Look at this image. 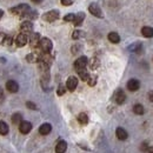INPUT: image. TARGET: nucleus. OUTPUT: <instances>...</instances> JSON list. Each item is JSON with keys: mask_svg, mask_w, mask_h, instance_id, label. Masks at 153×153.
<instances>
[{"mask_svg": "<svg viewBox=\"0 0 153 153\" xmlns=\"http://www.w3.org/2000/svg\"><path fill=\"white\" fill-rule=\"evenodd\" d=\"M84 19H85V13L80 12V13H78V14H76V18H74V21H73L74 26H80V25L82 24V21H84Z\"/></svg>", "mask_w": 153, "mask_h": 153, "instance_id": "nucleus-18", "label": "nucleus"}, {"mask_svg": "<svg viewBox=\"0 0 153 153\" xmlns=\"http://www.w3.org/2000/svg\"><path fill=\"white\" fill-rule=\"evenodd\" d=\"M8 125L5 123V121H0V134L1 135H6V134L8 133Z\"/></svg>", "mask_w": 153, "mask_h": 153, "instance_id": "nucleus-21", "label": "nucleus"}, {"mask_svg": "<svg viewBox=\"0 0 153 153\" xmlns=\"http://www.w3.org/2000/svg\"><path fill=\"white\" fill-rule=\"evenodd\" d=\"M114 100H115V102L119 104V105L124 104L125 100H126V94H125V92H124L123 90H118L114 93Z\"/></svg>", "mask_w": 153, "mask_h": 153, "instance_id": "nucleus-9", "label": "nucleus"}, {"mask_svg": "<svg viewBox=\"0 0 153 153\" xmlns=\"http://www.w3.org/2000/svg\"><path fill=\"white\" fill-rule=\"evenodd\" d=\"M147 153H153V147H150V149L147 150Z\"/></svg>", "mask_w": 153, "mask_h": 153, "instance_id": "nucleus-36", "label": "nucleus"}, {"mask_svg": "<svg viewBox=\"0 0 153 153\" xmlns=\"http://www.w3.org/2000/svg\"><path fill=\"white\" fill-rule=\"evenodd\" d=\"M99 66V60H97L96 58L94 59H92V61H91V67H92V70H94Z\"/></svg>", "mask_w": 153, "mask_h": 153, "instance_id": "nucleus-32", "label": "nucleus"}, {"mask_svg": "<svg viewBox=\"0 0 153 153\" xmlns=\"http://www.w3.org/2000/svg\"><path fill=\"white\" fill-rule=\"evenodd\" d=\"M57 93H58V96L65 94V86H64V85H59V87H58V90H57Z\"/></svg>", "mask_w": 153, "mask_h": 153, "instance_id": "nucleus-29", "label": "nucleus"}, {"mask_svg": "<svg viewBox=\"0 0 153 153\" xmlns=\"http://www.w3.org/2000/svg\"><path fill=\"white\" fill-rule=\"evenodd\" d=\"M40 39L41 38H40L39 33H33V34L31 36V38H30V44H31V46H32V47H38Z\"/></svg>", "mask_w": 153, "mask_h": 153, "instance_id": "nucleus-16", "label": "nucleus"}, {"mask_svg": "<svg viewBox=\"0 0 153 153\" xmlns=\"http://www.w3.org/2000/svg\"><path fill=\"white\" fill-rule=\"evenodd\" d=\"M76 86H78V79H76V76H70V78L67 79V81H66V87H67V90L72 92V91L76 90Z\"/></svg>", "mask_w": 153, "mask_h": 153, "instance_id": "nucleus-8", "label": "nucleus"}, {"mask_svg": "<svg viewBox=\"0 0 153 153\" xmlns=\"http://www.w3.org/2000/svg\"><path fill=\"white\" fill-rule=\"evenodd\" d=\"M141 34L146 38H153V28L150 26H145L141 28Z\"/></svg>", "mask_w": 153, "mask_h": 153, "instance_id": "nucleus-17", "label": "nucleus"}, {"mask_svg": "<svg viewBox=\"0 0 153 153\" xmlns=\"http://www.w3.org/2000/svg\"><path fill=\"white\" fill-rule=\"evenodd\" d=\"M51 131H52V126L50 125V124H42L40 127H39V133L41 134V135H47V134L51 133Z\"/></svg>", "mask_w": 153, "mask_h": 153, "instance_id": "nucleus-14", "label": "nucleus"}, {"mask_svg": "<svg viewBox=\"0 0 153 153\" xmlns=\"http://www.w3.org/2000/svg\"><path fill=\"white\" fill-rule=\"evenodd\" d=\"M32 1H33V2H36V4H39L41 0H32Z\"/></svg>", "mask_w": 153, "mask_h": 153, "instance_id": "nucleus-39", "label": "nucleus"}, {"mask_svg": "<svg viewBox=\"0 0 153 153\" xmlns=\"http://www.w3.org/2000/svg\"><path fill=\"white\" fill-rule=\"evenodd\" d=\"M139 87H140L139 80H137V79H130V80H128V82H127V88H128L131 92L138 91Z\"/></svg>", "mask_w": 153, "mask_h": 153, "instance_id": "nucleus-12", "label": "nucleus"}, {"mask_svg": "<svg viewBox=\"0 0 153 153\" xmlns=\"http://www.w3.org/2000/svg\"><path fill=\"white\" fill-rule=\"evenodd\" d=\"M108 40L113 44H118L120 41V37L117 32H111V33H108Z\"/></svg>", "mask_w": 153, "mask_h": 153, "instance_id": "nucleus-19", "label": "nucleus"}, {"mask_svg": "<svg viewBox=\"0 0 153 153\" xmlns=\"http://www.w3.org/2000/svg\"><path fill=\"white\" fill-rule=\"evenodd\" d=\"M87 64H88V59H87V58L80 57L74 61V68H76V71L82 70V68H85V67L87 66Z\"/></svg>", "mask_w": 153, "mask_h": 153, "instance_id": "nucleus-5", "label": "nucleus"}, {"mask_svg": "<svg viewBox=\"0 0 153 153\" xmlns=\"http://www.w3.org/2000/svg\"><path fill=\"white\" fill-rule=\"evenodd\" d=\"M80 37H82V32L81 31H74L73 34H72V38L73 39H79Z\"/></svg>", "mask_w": 153, "mask_h": 153, "instance_id": "nucleus-31", "label": "nucleus"}, {"mask_svg": "<svg viewBox=\"0 0 153 153\" xmlns=\"http://www.w3.org/2000/svg\"><path fill=\"white\" fill-rule=\"evenodd\" d=\"M10 11H11L12 13H14V14L22 16V14H25L26 12H28V11H30V6H28V5H26V4H21V5H19V6H16V7L11 8Z\"/></svg>", "mask_w": 153, "mask_h": 153, "instance_id": "nucleus-4", "label": "nucleus"}, {"mask_svg": "<svg viewBox=\"0 0 153 153\" xmlns=\"http://www.w3.org/2000/svg\"><path fill=\"white\" fill-rule=\"evenodd\" d=\"M53 47L52 41L48 38H41L39 41V48L42 51V53H50Z\"/></svg>", "mask_w": 153, "mask_h": 153, "instance_id": "nucleus-1", "label": "nucleus"}, {"mask_svg": "<svg viewBox=\"0 0 153 153\" xmlns=\"http://www.w3.org/2000/svg\"><path fill=\"white\" fill-rule=\"evenodd\" d=\"M32 130V124L30 121H26V120H22L19 125V131L22 134H27L31 132Z\"/></svg>", "mask_w": 153, "mask_h": 153, "instance_id": "nucleus-6", "label": "nucleus"}, {"mask_svg": "<svg viewBox=\"0 0 153 153\" xmlns=\"http://www.w3.org/2000/svg\"><path fill=\"white\" fill-rule=\"evenodd\" d=\"M74 18H76V14L70 13V14H67V16L64 17V20H65V21H68V22H73V21H74Z\"/></svg>", "mask_w": 153, "mask_h": 153, "instance_id": "nucleus-27", "label": "nucleus"}, {"mask_svg": "<svg viewBox=\"0 0 153 153\" xmlns=\"http://www.w3.org/2000/svg\"><path fill=\"white\" fill-rule=\"evenodd\" d=\"M88 11H90V13H91L92 16H94L97 18H102V17H104L101 8L99 7V5L96 4V2H93V4H91V5L88 6Z\"/></svg>", "mask_w": 153, "mask_h": 153, "instance_id": "nucleus-3", "label": "nucleus"}, {"mask_svg": "<svg viewBox=\"0 0 153 153\" xmlns=\"http://www.w3.org/2000/svg\"><path fill=\"white\" fill-rule=\"evenodd\" d=\"M133 112L135 113V114H138V115L144 114V112H145V110H144V106H143V105H140V104H137V105H134V106H133Z\"/></svg>", "mask_w": 153, "mask_h": 153, "instance_id": "nucleus-23", "label": "nucleus"}, {"mask_svg": "<svg viewBox=\"0 0 153 153\" xmlns=\"http://www.w3.org/2000/svg\"><path fill=\"white\" fill-rule=\"evenodd\" d=\"M128 50L132 51V52H139V51L141 50V44H134L132 46H130Z\"/></svg>", "mask_w": 153, "mask_h": 153, "instance_id": "nucleus-26", "label": "nucleus"}, {"mask_svg": "<svg viewBox=\"0 0 153 153\" xmlns=\"http://www.w3.org/2000/svg\"><path fill=\"white\" fill-rule=\"evenodd\" d=\"M61 4L64 6H71L73 4V0H61Z\"/></svg>", "mask_w": 153, "mask_h": 153, "instance_id": "nucleus-33", "label": "nucleus"}, {"mask_svg": "<svg viewBox=\"0 0 153 153\" xmlns=\"http://www.w3.org/2000/svg\"><path fill=\"white\" fill-rule=\"evenodd\" d=\"M38 59H39V57L36 53H30V54L26 56V60H27L28 62H37Z\"/></svg>", "mask_w": 153, "mask_h": 153, "instance_id": "nucleus-25", "label": "nucleus"}, {"mask_svg": "<svg viewBox=\"0 0 153 153\" xmlns=\"http://www.w3.org/2000/svg\"><path fill=\"white\" fill-rule=\"evenodd\" d=\"M26 106H27L30 110H34V111H36V110H38L37 105H36L34 102H32V101H27V102H26Z\"/></svg>", "mask_w": 153, "mask_h": 153, "instance_id": "nucleus-28", "label": "nucleus"}, {"mask_svg": "<svg viewBox=\"0 0 153 153\" xmlns=\"http://www.w3.org/2000/svg\"><path fill=\"white\" fill-rule=\"evenodd\" d=\"M20 30H21V33H31L33 31V24L31 21H24L21 25H20Z\"/></svg>", "mask_w": 153, "mask_h": 153, "instance_id": "nucleus-11", "label": "nucleus"}, {"mask_svg": "<svg viewBox=\"0 0 153 153\" xmlns=\"http://www.w3.org/2000/svg\"><path fill=\"white\" fill-rule=\"evenodd\" d=\"M78 121L81 125H87V123H88V117H87V114L86 113H80V114L78 115Z\"/></svg>", "mask_w": 153, "mask_h": 153, "instance_id": "nucleus-22", "label": "nucleus"}, {"mask_svg": "<svg viewBox=\"0 0 153 153\" xmlns=\"http://www.w3.org/2000/svg\"><path fill=\"white\" fill-rule=\"evenodd\" d=\"M67 150V143L65 140H60L56 146V152L57 153H65Z\"/></svg>", "mask_w": 153, "mask_h": 153, "instance_id": "nucleus-15", "label": "nucleus"}, {"mask_svg": "<svg viewBox=\"0 0 153 153\" xmlns=\"http://www.w3.org/2000/svg\"><path fill=\"white\" fill-rule=\"evenodd\" d=\"M6 88H7V91L11 92V93H17V92L19 91V85H18V82L14 81V80H8V81L6 82Z\"/></svg>", "mask_w": 153, "mask_h": 153, "instance_id": "nucleus-7", "label": "nucleus"}, {"mask_svg": "<svg viewBox=\"0 0 153 153\" xmlns=\"http://www.w3.org/2000/svg\"><path fill=\"white\" fill-rule=\"evenodd\" d=\"M5 39H6V34H4V33H0V45L5 42Z\"/></svg>", "mask_w": 153, "mask_h": 153, "instance_id": "nucleus-34", "label": "nucleus"}, {"mask_svg": "<svg viewBox=\"0 0 153 153\" xmlns=\"http://www.w3.org/2000/svg\"><path fill=\"white\" fill-rule=\"evenodd\" d=\"M42 19L45 21H48V22H53L57 19H59V11L57 10H52V11H48L46 12L44 16H42Z\"/></svg>", "mask_w": 153, "mask_h": 153, "instance_id": "nucleus-2", "label": "nucleus"}, {"mask_svg": "<svg viewBox=\"0 0 153 153\" xmlns=\"http://www.w3.org/2000/svg\"><path fill=\"white\" fill-rule=\"evenodd\" d=\"M2 96H4V91H2V88L0 87V98H1Z\"/></svg>", "mask_w": 153, "mask_h": 153, "instance_id": "nucleus-37", "label": "nucleus"}, {"mask_svg": "<svg viewBox=\"0 0 153 153\" xmlns=\"http://www.w3.org/2000/svg\"><path fill=\"white\" fill-rule=\"evenodd\" d=\"M21 121H22V117H21L20 113H14V114L12 115V123L14 125H20Z\"/></svg>", "mask_w": 153, "mask_h": 153, "instance_id": "nucleus-24", "label": "nucleus"}, {"mask_svg": "<svg viewBox=\"0 0 153 153\" xmlns=\"http://www.w3.org/2000/svg\"><path fill=\"white\" fill-rule=\"evenodd\" d=\"M115 135L119 140H126L127 137H128V133L126 132V130H124L123 127H118L115 130Z\"/></svg>", "mask_w": 153, "mask_h": 153, "instance_id": "nucleus-13", "label": "nucleus"}, {"mask_svg": "<svg viewBox=\"0 0 153 153\" xmlns=\"http://www.w3.org/2000/svg\"><path fill=\"white\" fill-rule=\"evenodd\" d=\"M149 99H150V101L153 102V91H150V92H149Z\"/></svg>", "mask_w": 153, "mask_h": 153, "instance_id": "nucleus-35", "label": "nucleus"}, {"mask_svg": "<svg viewBox=\"0 0 153 153\" xmlns=\"http://www.w3.org/2000/svg\"><path fill=\"white\" fill-rule=\"evenodd\" d=\"M27 41H28V37H27V34H25V33L18 34V37L16 39V44H17L18 47H24V46L27 44Z\"/></svg>", "mask_w": 153, "mask_h": 153, "instance_id": "nucleus-10", "label": "nucleus"}, {"mask_svg": "<svg viewBox=\"0 0 153 153\" xmlns=\"http://www.w3.org/2000/svg\"><path fill=\"white\" fill-rule=\"evenodd\" d=\"M76 72H78V74H79V76H80V79H81V80H84V81H87V80H88L90 74H88V72L86 71V68L79 70V71H76Z\"/></svg>", "mask_w": 153, "mask_h": 153, "instance_id": "nucleus-20", "label": "nucleus"}, {"mask_svg": "<svg viewBox=\"0 0 153 153\" xmlns=\"http://www.w3.org/2000/svg\"><path fill=\"white\" fill-rule=\"evenodd\" d=\"M4 16V11L2 10H0V19H1V17Z\"/></svg>", "mask_w": 153, "mask_h": 153, "instance_id": "nucleus-38", "label": "nucleus"}, {"mask_svg": "<svg viewBox=\"0 0 153 153\" xmlns=\"http://www.w3.org/2000/svg\"><path fill=\"white\" fill-rule=\"evenodd\" d=\"M87 81H88V85H90V86H94V85L97 84V76H90Z\"/></svg>", "mask_w": 153, "mask_h": 153, "instance_id": "nucleus-30", "label": "nucleus"}]
</instances>
